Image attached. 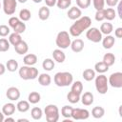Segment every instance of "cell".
<instances>
[{
    "instance_id": "6da1fadb",
    "label": "cell",
    "mask_w": 122,
    "mask_h": 122,
    "mask_svg": "<svg viewBox=\"0 0 122 122\" xmlns=\"http://www.w3.org/2000/svg\"><path fill=\"white\" fill-rule=\"evenodd\" d=\"M92 25V20L89 16H81L71 26L69 31L73 37H78L84 30H87Z\"/></svg>"
},
{
    "instance_id": "7a4b0ae2",
    "label": "cell",
    "mask_w": 122,
    "mask_h": 122,
    "mask_svg": "<svg viewBox=\"0 0 122 122\" xmlns=\"http://www.w3.org/2000/svg\"><path fill=\"white\" fill-rule=\"evenodd\" d=\"M53 81L57 87H68L73 82V76L69 71H59L54 74Z\"/></svg>"
},
{
    "instance_id": "3957f363",
    "label": "cell",
    "mask_w": 122,
    "mask_h": 122,
    "mask_svg": "<svg viewBox=\"0 0 122 122\" xmlns=\"http://www.w3.org/2000/svg\"><path fill=\"white\" fill-rule=\"evenodd\" d=\"M19 76L23 80H33L38 76V70L32 66H22L18 71Z\"/></svg>"
},
{
    "instance_id": "277c9868",
    "label": "cell",
    "mask_w": 122,
    "mask_h": 122,
    "mask_svg": "<svg viewBox=\"0 0 122 122\" xmlns=\"http://www.w3.org/2000/svg\"><path fill=\"white\" fill-rule=\"evenodd\" d=\"M44 113L46 115V120L48 122H57L59 119V109L56 105L49 104L45 107Z\"/></svg>"
},
{
    "instance_id": "5b68a950",
    "label": "cell",
    "mask_w": 122,
    "mask_h": 122,
    "mask_svg": "<svg viewBox=\"0 0 122 122\" xmlns=\"http://www.w3.org/2000/svg\"><path fill=\"white\" fill-rule=\"evenodd\" d=\"M71 35L69 34L68 31L66 30H61L57 33V36H56V39H55V43H56V46L58 47V49H61V50H64V49H67L71 46Z\"/></svg>"
},
{
    "instance_id": "8992f818",
    "label": "cell",
    "mask_w": 122,
    "mask_h": 122,
    "mask_svg": "<svg viewBox=\"0 0 122 122\" xmlns=\"http://www.w3.org/2000/svg\"><path fill=\"white\" fill-rule=\"evenodd\" d=\"M95 89L100 94H106L109 89L108 78L104 73H99L98 76H95Z\"/></svg>"
},
{
    "instance_id": "52a82bcc",
    "label": "cell",
    "mask_w": 122,
    "mask_h": 122,
    "mask_svg": "<svg viewBox=\"0 0 122 122\" xmlns=\"http://www.w3.org/2000/svg\"><path fill=\"white\" fill-rule=\"evenodd\" d=\"M86 37L88 38V40L93 42V43H99L102 40V33L100 31L99 29L95 28V27H90L87 31H86Z\"/></svg>"
},
{
    "instance_id": "ba28073f",
    "label": "cell",
    "mask_w": 122,
    "mask_h": 122,
    "mask_svg": "<svg viewBox=\"0 0 122 122\" xmlns=\"http://www.w3.org/2000/svg\"><path fill=\"white\" fill-rule=\"evenodd\" d=\"M108 83L112 88H116V89L122 88V72L116 71L112 73L108 78Z\"/></svg>"
},
{
    "instance_id": "9c48e42d",
    "label": "cell",
    "mask_w": 122,
    "mask_h": 122,
    "mask_svg": "<svg viewBox=\"0 0 122 122\" xmlns=\"http://www.w3.org/2000/svg\"><path fill=\"white\" fill-rule=\"evenodd\" d=\"M90 116V112L86 109L73 108L71 112V118L74 120H86Z\"/></svg>"
},
{
    "instance_id": "30bf717a",
    "label": "cell",
    "mask_w": 122,
    "mask_h": 122,
    "mask_svg": "<svg viewBox=\"0 0 122 122\" xmlns=\"http://www.w3.org/2000/svg\"><path fill=\"white\" fill-rule=\"evenodd\" d=\"M3 10L7 15H12L17 7V0H3Z\"/></svg>"
},
{
    "instance_id": "8fae6325",
    "label": "cell",
    "mask_w": 122,
    "mask_h": 122,
    "mask_svg": "<svg viewBox=\"0 0 122 122\" xmlns=\"http://www.w3.org/2000/svg\"><path fill=\"white\" fill-rule=\"evenodd\" d=\"M6 96L10 101H17L20 98V91L16 87H10L6 92Z\"/></svg>"
},
{
    "instance_id": "7c38bea8",
    "label": "cell",
    "mask_w": 122,
    "mask_h": 122,
    "mask_svg": "<svg viewBox=\"0 0 122 122\" xmlns=\"http://www.w3.org/2000/svg\"><path fill=\"white\" fill-rule=\"evenodd\" d=\"M70 47H71V49L73 52L78 53V52L82 51L83 49H84V41L80 38H76V39H74L73 41L71 42Z\"/></svg>"
},
{
    "instance_id": "4fadbf2b",
    "label": "cell",
    "mask_w": 122,
    "mask_h": 122,
    "mask_svg": "<svg viewBox=\"0 0 122 122\" xmlns=\"http://www.w3.org/2000/svg\"><path fill=\"white\" fill-rule=\"evenodd\" d=\"M67 15L71 20H76V19H78V18H80L82 16L81 9H79L78 7H71L68 10Z\"/></svg>"
},
{
    "instance_id": "5bb4252c",
    "label": "cell",
    "mask_w": 122,
    "mask_h": 122,
    "mask_svg": "<svg viewBox=\"0 0 122 122\" xmlns=\"http://www.w3.org/2000/svg\"><path fill=\"white\" fill-rule=\"evenodd\" d=\"M80 100L84 106H91L93 103V94L91 92H86L80 96Z\"/></svg>"
},
{
    "instance_id": "9a60e30c",
    "label": "cell",
    "mask_w": 122,
    "mask_h": 122,
    "mask_svg": "<svg viewBox=\"0 0 122 122\" xmlns=\"http://www.w3.org/2000/svg\"><path fill=\"white\" fill-rule=\"evenodd\" d=\"M14 50H15V51H16L18 54H20V55L26 54V53L28 52V51H29V46H28V44H27L26 41L22 40V41H20L17 45L14 46Z\"/></svg>"
},
{
    "instance_id": "2e32d148",
    "label": "cell",
    "mask_w": 122,
    "mask_h": 122,
    "mask_svg": "<svg viewBox=\"0 0 122 122\" xmlns=\"http://www.w3.org/2000/svg\"><path fill=\"white\" fill-rule=\"evenodd\" d=\"M52 57L53 60L56 61L57 63H63L66 59V54L61 49H55L52 51Z\"/></svg>"
},
{
    "instance_id": "e0dca14e",
    "label": "cell",
    "mask_w": 122,
    "mask_h": 122,
    "mask_svg": "<svg viewBox=\"0 0 122 122\" xmlns=\"http://www.w3.org/2000/svg\"><path fill=\"white\" fill-rule=\"evenodd\" d=\"M15 109H16V106L11 103V102H9V103H6L3 107H2V112L4 113V115L6 116H10L14 113L15 112Z\"/></svg>"
},
{
    "instance_id": "ac0fdd59",
    "label": "cell",
    "mask_w": 122,
    "mask_h": 122,
    "mask_svg": "<svg viewBox=\"0 0 122 122\" xmlns=\"http://www.w3.org/2000/svg\"><path fill=\"white\" fill-rule=\"evenodd\" d=\"M102 46L104 49L106 50H109V49H112L115 43V38L112 35H106L105 38H102Z\"/></svg>"
},
{
    "instance_id": "d6986e66",
    "label": "cell",
    "mask_w": 122,
    "mask_h": 122,
    "mask_svg": "<svg viewBox=\"0 0 122 122\" xmlns=\"http://www.w3.org/2000/svg\"><path fill=\"white\" fill-rule=\"evenodd\" d=\"M37 59H38V58H37L36 54H34V53H29V54H26V55L24 56L23 62H24V64L27 65V66H33V65L36 64Z\"/></svg>"
},
{
    "instance_id": "ffe728a7",
    "label": "cell",
    "mask_w": 122,
    "mask_h": 122,
    "mask_svg": "<svg viewBox=\"0 0 122 122\" xmlns=\"http://www.w3.org/2000/svg\"><path fill=\"white\" fill-rule=\"evenodd\" d=\"M38 82L41 86H44V87L50 86V84L51 83V77L48 73H41L38 76Z\"/></svg>"
},
{
    "instance_id": "44dd1931",
    "label": "cell",
    "mask_w": 122,
    "mask_h": 122,
    "mask_svg": "<svg viewBox=\"0 0 122 122\" xmlns=\"http://www.w3.org/2000/svg\"><path fill=\"white\" fill-rule=\"evenodd\" d=\"M50 13H51L50 9L48 7H46V6H44V7H41L39 9V10H38V17H39L40 20L46 21L47 19H49Z\"/></svg>"
},
{
    "instance_id": "7402d4cb",
    "label": "cell",
    "mask_w": 122,
    "mask_h": 122,
    "mask_svg": "<svg viewBox=\"0 0 122 122\" xmlns=\"http://www.w3.org/2000/svg\"><path fill=\"white\" fill-rule=\"evenodd\" d=\"M113 30V26L112 23L110 22H105V23H102L101 26H100V31L102 34H106V35H109L112 33V31Z\"/></svg>"
},
{
    "instance_id": "603a6c76",
    "label": "cell",
    "mask_w": 122,
    "mask_h": 122,
    "mask_svg": "<svg viewBox=\"0 0 122 122\" xmlns=\"http://www.w3.org/2000/svg\"><path fill=\"white\" fill-rule=\"evenodd\" d=\"M104 114H105V109L101 106L93 107L92 110V117H94L96 119H99V118L103 117Z\"/></svg>"
},
{
    "instance_id": "cb8c5ba5",
    "label": "cell",
    "mask_w": 122,
    "mask_h": 122,
    "mask_svg": "<svg viewBox=\"0 0 122 122\" xmlns=\"http://www.w3.org/2000/svg\"><path fill=\"white\" fill-rule=\"evenodd\" d=\"M109 66H107L103 61H100V62H97L95 63L94 65V71L95 72H98V73H105L109 71Z\"/></svg>"
},
{
    "instance_id": "d4e9b609",
    "label": "cell",
    "mask_w": 122,
    "mask_h": 122,
    "mask_svg": "<svg viewBox=\"0 0 122 122\" xmlns=\"http://www.w3.org/2000/svg\"><path fill=\"white\" fill-rule=\"evenodd\" d=\"M16 109L20 112H26L30 110V102L26 100H20L16 105Z\"/></svg>"
},
{
    "instance_id": "484cf974",
    "label": "cell",
    "mask_w": 122,
    "mask_h": 122,
    "mask_svg": "<svg viewBox=\"0 0 122 122\" xmlns=\"http://www.w3.org/2000/svg\"><path fill=\"white\" fill-rule=\"evenodd\" d=\"M102 61H103L107 66L111 67V66H112V65L114 64V62H115V56H114V54L112 53V52L105 53L104 56H103V60H102Z\"/></svg>"
},
{
    "instance_id": "4316f807",
    "label": "cell",
    "mask_w": 122,
    "mask_h": 122,
    "mask_svg": "<svg viewBox=\"0 0 122 122\" xmlns=\"http://www.w3.org/2000/svg\"><path fill=\"white\" fill-rule=\"evenodd\" d=\"M18 69V62L15 59H10L6 63V70L10 72H14Z\"/></svg>"
},
{
    "instance_id": "83f0119b",
    "label": "cell",
    "mask_w": 122,
    "mask_h": 122,
    "mask_svg": "<svg viewBox=\"0 0 122 122\" xmlns=\"http://www.w3.org/2000/svg\"><path fill=\"white\" fill-rule=\"evenodd\" d=\"M82 76L86 81H92L95 78V71L92 69H86L83 71Z\"/></svg>"
},
{
    "instance_id": "f1b7e54d",
    "label": "cell",
    "mask_w": 122,
    "mask_h": 122,
    "mask_svg": "<svg viewBox=\"0 0 122 122\" xmlns=\"http://www.w3.org/2000/svg\"><path fill=\"white\" fill-rule=\"evenodd\" d=\"M20 41H22L21 34L16 33V32H14V31L10 34V36H9V42H10V44H11L13 47H14L15 45H17Z\"/></svg>"
},
{
    "instance_id": "f546056e",
    "label": "cell",
    "mask_w": 122,
    "mask_h": 122,
    "mask_svg": "<svg viewBox=\"0 0 122 122\" xmlns=\"http://www.w3.org/2000/svg\"><path fill=\"white\" fill-rule=\"evenodd\" d=\"M71 91L73 92H75V93H77V94H80L81 95V93L83 92V84H82V82L79 81V80L72 82L71 83Z\"/></svg>"
},
{
    "instance_id": "4dcf8cb0",
    "label": "cell",
    "mask_w": 122,
    "mask_h": 122,
    "mask_svg": "<svg viewBox=\"0 0 122 122\" xmlns=\"http://www.w3.org/2000/svg\"><path fill=\"white\" fill-rule=\"evenodd\" d=\"M41 100V95L37 92H31L28 96V101L30 104H37Z\"/></svg>"
},
{
    "instance_id": "1f68e13d",
    "label": "cell",
    "mask_w": 122,
    "mask_h": 122,
    "mask_svg": "<svg viewBox=\"0 0 122 122\" xmlns=\"http://www.w3.org/2000/svg\"><path fill=\"white\" fill-rule=\"evenodd\" d=\"M30 115L34 120H40L43 115V111L39 107H34L30 111Z\"/></svg>"
},
{
    "instance_id": "d6a6232c",
    "label": "cell",
    "mask_w": 122,
    "mask_h": 122,
    "mask_svg": "<svg viewBox=\"0 0 122 122\" xmlns=\"http://www.w3.org/2000/svg\"><path fill=\"white\" fill-rule=\"evenodd\" d=\"M54 61L51 59V58H46L44 61H43V63H42V67H43V69L45 70V71H51L53 68H54Z\"/></svg>"
},
{
    "instance_id": "836d02e7",
    "label": "cell",
    "mask_w": 122,
    "mask_h": 122,
    "mask_svg": "<svg viewBox=\"0 0 122 122\" xmlns=\"http://www.w3.org/2000/svg\"><path fill=\"white\" fill-rule=\"evenodd\" d=\"M104 12H105V19H107V21H112L116 16V11L112 8L104 9Z\"/></svg>"
},
{
    "instance_id": "e575fe53",
    "label": "cell",
    "mask_w": 122,
    "mask_h": 122,
    "mask_svg": "<svg viewBox=\"0 0 122 122\" xmlns=\"http://www.w3.org/2000/svg\"><path fill=\"white\" fill-rule=\"evenodd\" d=\"M31 17V13L30 11L28 10V9H23L20 10L19 12V19L23 22H26V21H29Z\"/></svg>"
},
{
    "instance_id": "d590c367",
    "label": "cell",
    "mask_w": 122,
    "mask_h": 122,
    "mask_svg": "<svg viewBox=\"0 0 122 122\" xmlns=\"http://www.w3.org/2000/svg\"><path fill=\"white\" fill-rule=\"evenodd\" d=\"M67 100L71 103V104H75V103H78L79 100H80V94H77L73 92H70L68 94H67Z\"/></svg>"
},
{
    "instance_id": "8d00e7d4",
    "label": "cell",
    "mask_w": 122,
    "mask_h": 122,
    "mask_svg": "<svg viewBox=\"0 0 122 122\" xmlns=\"http://www.w3.org/2000/svg\"><path fill=\"white\" fill-rule=\"evenodd\" d=\"M72 107L71 106H69V105H65L64 107H62L61 109V115L64 117V118H70L71 117V112H72Z\"/></svg>"
},
{
    "instance_id": "74e56055",
    "label": "cell",
    "mask_w": 122,
    "mask_h": 122,
    "mask_svg": "<svg viewBox=\"0 0 122 122\" xmlns=\"http://www.w3.org/2000/svg\"><path fill=\"white\" fill-rule=\"evenodd\" d=\"M10 42L6 38H0V52H5L10 50Z\"/></svg>"
},
{
    "instance_id": "f35d334b",
    "label": "cell",
    "mask_w": 122,
    "mask_h": 122,
    "mask_svg": "<svg viewBox=\"0 0 122 122\" xmlns=\"http://www.w3.org/2000/svg\"><path fill=\"white\" fill-rule=\"evenodd\" d=\"M71 4V0H57L56 6L60 10H66L68 9Z\"/></svg>"
},
{
    "instance_id": "ab89813d",
    "label": "cell",
    "mask_w": 122,
    "mask_h": 122,
    "mask_svg": "<svg viewBox=\"0 0 122 122\" xmlns=\"http://www.w3.org/2000/svg\"><path fill=\"white\" fill-rule=\"evenodd\" d=\"M12 30H13L14 32L21 34V33H23V32L26 30V24H25L23 21L20 20V21L17 23V25H16Z\"/></svg>"
},
{
    "instance_id": "60d3db41",
    "label": "cell",
    "mask_w": 122,
    "mask_h": 122,
    "mask_svg": "<svg viewBox=\"0 0 122 122\" xmlns=\"http://www.w3.org/2000/svg\"><path fill=\"white\" fill-rule=\"evenodd\" d=\"M92 0H76V5L79 9H87L91 6Z\"/></svg>"
},
{
    "instance_id": "b9f144b4",
    "label": "cell",
    "mask_w": 122,
    "mask_h": 122,
    "mask_svg": "<svg viewBox=\"0 0 122 122\" xmlns=\"http://www.w3.org/2000/svg\"><path fill=\"white\" fill-rule=\"evenodd\" d=\"M10 27H8L7 25H0V36L1 37H6L10 34Z\"/></svg>"
},
{
    "instance_id": "7bdbcfd3",
    "label": "cell",
    "mask_w": 122,
    "mask_h": 122,
    "mask_svg": "<svg viewBox=\"0 0 122 122\" xmlns=\"http://www.w3.org/2000/svg\"><path fill=\"white\" fill-rule=\"evenodd\" d=\"M92 4H93V8L96 10H103L105 6V0H92Z\"/></svg>"
},
{
    "instance_id": "ee69618b",
    "label": "cell",
    "mask_w": 122,
    "mask_h": 122,
    "mask_svg": "<svg viewBox=\"0 0 122 122\" xmlns=\"http://www.w3.org/2000/svg\"><path fill=\"white\" fill-rule=\"evenodd\" d=\"M94 18L96 21L98 22H101L105 19V12H104V9L103 10H96L95 12V15H94Z\"/></svg>"
},
{
    "instance_id": "f6af8a7d",
    "label": "cell",
    "mask_w": 122,
    "mask_h": 122,
    "mask_svg": "<svg viewBox=\"0 0 122 122\" xmlns=\"http://www.w3.org/2000/svg\"><path fill=\"white\" fill-rule=\"evenodd\" d=\"M19 21H20L19 17L11 16V17L9 19V21H8V23H9V27H10V28H11V29H13V28L17 25V23H18Z\"/></svg>"
},
{
    "instance_id": "bcb514c9",
    "label": "cell",
    "mask_w": 122,
    "mask_h": 122,
    "mask_svg": "<svg viewBox=\"0 0 122 122\" xmlns=\"http://www.w3.org/2000/svg\"><path fill=\"white\" fill-rule=\"evenodd\" d=\"M119 0H105V3L109 6V7H115L118 4Z\"/></svg>"
},
{
    "instance_id": "7dc6e473",
    "label": "cell",
    "mask_w": 122,
    "mask_h": 122,
    "mask_svg": "<svg viewBox=\"0 0 122 122\" xmlns=\"http://www.w3.org/2000/svg\"><path fill=\"white\" fill-rule=\"evenodd\" d=\"M114 35L117 38H121L122 37V28H117L114 30Z\"/></svg>"
},
{
    "instance_id": "c3c4849f",
    "label": "cell",
    "mask_w": 122,
    "mask_h": 122,
    "mask_svg": "<svg viewBox=\"0 0 122 122\" xmlns=\"http://www.w3.org/2000/svg\"><path fill=\"white\" fill-rule=\"evenodd\" d=\"M46 3L47 7H53L54 5H56V1L57 0H44Z\"/></svg>"
},
{
    "instance_id": "681fc988",
    "label": "cell",
    "mask_w": 122,
    "mask_h": 122,
    "mask_svg": "<svg viewBox=\"0 0 122 122\" xmlns=\"http://www.w3.org/2000/svg\"><path fill=\"white\" fill-rule=\"evenodd\" d=\"M121 10H122V1H119L118 4H117V10H118V15H119V17L122 19V12H121Z\"/></svg>"
},
{
    "instance_id": "f907efd6",
    "label": "cell",
    "mask_w": 122,
    "mask_h": 122,
    "mask_svg": "<svg viewBox=\"0 0 122 122\" xmlns=\"http://www.w3.org/2000/svg\"><path fill=\"white\" fill-rule=\"evenodd\" d=\"M5 71H6V66H5L4 64L0 63V75L4 74V73H5Z\"/></svg>"
},
{
    "instance_id": "816d5d0a",
    "label": "cell",
    "mask_w": 122,
    "mask_h": 122,
    "mask_svg": "<svg viewBox=\"0 0 122 122\" xmlns=\"http://www.w3.org/2000/svg\"><path fill=\"white\" fill-rule=\"evenodd\" d=\"M4 121H5V122H8V121H10V122H14L15 120H14V118H12V117L7 116V118H4Z\"/></svg>"
},
{
    "instance_id": "f5cc1de1",
    "label": "cell",
    "mask_w": 122,
    "mask_h": 122,
    "mask_svg": "<svg viewBox=\"0 0 122 122\" xmlns=\"http://www.w3.org/2000/svg\"><path fill=\"white\" fill-rule=\"evenodd\" d=\"M4 113L2 112H0V122H3L4 121Z\"/></svg>"
},
{
    "instance_id": "db71d44e",
    "label": "cell",
    "mask_w": 122,
    "mask_h": 122,
    "mask_svg": "<svg viewBox=\"0 0 122 122\" xmlns=\"http://www.w3.org/2000/svg\"><path fill=\"white\" fill-rule=\"evenodd\" d=\"M17 121H18V122H22V121H25V122H28V121H29V119H26V118H20V119H18Z\"/></svg>"
},
{
    "instance_id": "11a10c76",
    "label": "cell",
    "mask_w": 122,
    "mask_h": 122,
    "mask_svg": "<svg viewBox=\"0 0 122 122\" xmlns=\"http://www.w3.org/2000/svg\"><path fill=\"white\" fill-rule=\"evenodd\" d=\"M17 1H18L19 3H22V4H23V3H26L28 0H17Z\"/></svg>"
},
{
    "instance_id": "9f6ffc18",
    "label": "cell",
    "mask_w": 122,
    "mask_h": 122,
    "mask_svg": "<svg viewBox=\"0 0 122 122\" xmlns=\"http://www.w3.org/2000/svg\"><path fill=\"white\" fill-rule=\"evenodd\" d=\"M32 1H33L34 3H41L43 0H32Z\"/></svg>"
},
{
    "instance_id": "6f0895ef",
    "label": "cell",
    "mask_w": 122,
    "mask_h": 122,
    "mask_svg": "<svg viewBox=\"0 0 122 122\" xmlns=\"http://www.w3.org/2000/svg\"><path fill=\"white\" fill-rule=\"evenodd\" d=\"M1 7H2V4H1V3H0V9H1Z\"/></svg>"
}]
</instances>
